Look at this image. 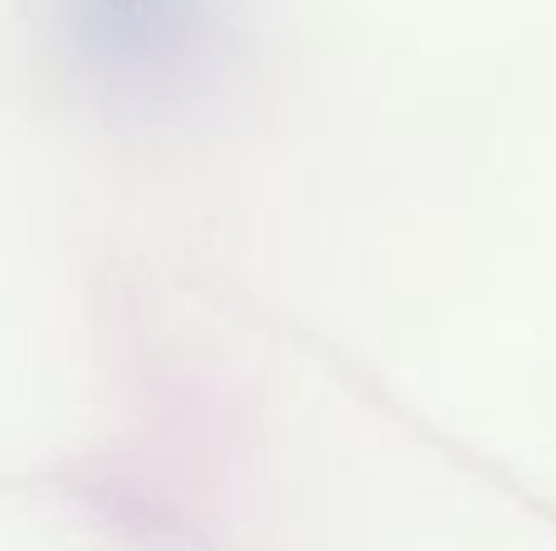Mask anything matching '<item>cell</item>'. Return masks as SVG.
Segmentation results:
<instances>
[{
	"label": "cell",
	"instance_id": "obj_1",
	"mask_svg": "<svg viewBox=\"0 0 556 551\" xmlns=\"http://www.w3.org/2000/svg\"><path fill=\"white\" fill-rule=\"evenodd\" d=\"M220 0H54L68 74L117 113L186 107L220 64Z\"/></svg>",
	"mask_w": 556,
	"mask_h": 551
}]
</instances>
